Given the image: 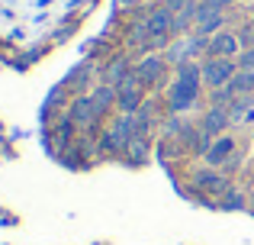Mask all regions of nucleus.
<instances>
[{
    "instance_id": "1",
    "label": "nucleus",
    "mask_w": 254,
    "mask_h": 245,
    "mask_svg": "<svg viewBox=\"0 0 254 245\" xmlns=\"http://www.w3.org/2000/svg\"><path fill=\"white\" fill-rule=\"evenodd\" d=\"M199 87H203V65H196V62L177 65V81H174L171 90H168V107H171V113L180 116V113H187V110L196 107Z\"/></svg>"
},
{
    "instance_id": "2",
    "label": "nucleus",
    "mask_w": 254,
    "mask_h": 245,
    "mask_svg": "<svg viewBox=\"0 0 254 245\" xmlns=\"http://www.w3.org/2000/svg\"><path fill=\"white\" fill-rule=\"evenodd\" d=\"M203 84L209 90H219V87H229V81L238 75V65L232 58H216V55H206L203 62Z\"/></svg>"
},
{
    "instance_id": "3",
    "label": "nucleus",
    "mask_w": 254,
    "mask_h": 245,
    "mask_svg": "<svg viewBox=\"0 0 254 245\" xmlns=\"http://www.w3.org/2000/svg\"><path fill=\"white\" fill-rule=\"evenodd\" d=\"M142 107H145V84L138 81L135 71H132V75L116 87V110L126 113V116H132V113H138Z\"/></svg>"
},
{
    "instance_id": "4",
    "label": "nucleus",
    "mask_w": 254,
    "mask_h": 245,
    "mask_svg": "<svg viewBox=\"0 0 254 245\" xmlns=\"http://www.w3.org/2000/svg\"><path fill=\"white\" fill-rule=\"evenodd\" d=\"M145 23H148V29H151V45H164V42L174 39V10L168 3L151 6V10L145 13Z\"/></svg>"
},
{
    "instance_id": "5",
    "label": "nucleus",
    "mask_w": 254,
    "mask_h": 245,
    "mask_svg": "<svg viewBox=\"0 0 254 245\" xmlns=\"http://www.w3.org/2000/svg\"><path fill=\"white\" fill-rule=\"evenodd\" d=\"M132 139H135V113H132V116L123 113L110 129L103 132V149L106 152H126Z\"/></svg>"
},
{
    "instance_id": "6",
    "label": "nucleus",
    "mask_w": 254,
    "mask_h": 245,
    "mask_svg": "<svg viewBox=\"0 0 254 245\" xmlns=\"http://www.w3.org/2000/svg\"><path fill=\"white\" fill-rule=\"evenodd\" d=\"M164 68H168V58L164 55H145V58L135 62V78L145 84V90H148L164 78Z\"/></svg>"
},
{
    "instance_id": "7",
    "label": "nucleus",
    "mask_w": 254,
    "mask_h": 245,
    "mask_svg": "<svg viewBox=\"0 0 254 245\" xmlns=\"http://www.w3.org/2000/svg\"><path fill=\"white\" fill-rule=\"evenodd\" d=\"M238 52H242V39H238V32L222 29L219 36L209 39V52H206V55H216V58H238Z\"/></svg>"
},
{
    "instance_id": "8",
    "label": "nucleus",
    "mask_w": 254,
    "mask_h": 245,
    "mask_svg": "<svg viewBox=\"0 0 254 245\" xmlns=\"http://www.w3.org/2000/svg\"><path fill=\"white\" fill-rule=\"evenodd\" d=\"M232 126V113L225 107H209L203 113V120H199V129L203 132H209L212 139H219V136H225V129Z\"/></svg>"
},
{
    "instance_id": "9",
    "label": "nucleus",
    "mask_w": 254,
    "mask_h": 245,
    "mask_svg": "<svg viewBox=\"0 0 254 245\" xmlns=\"http://www.w3.org/2000/svg\"><path fill=\"white\" fill-rule=\"evenodd\" d=\"M232 152H235V139H232V136H219L216 142H212V149L206 152L203 158H206L209 168H219V164H229Z\"/></svg>"
},
{
    "instance_id": "10",
    "label": "nucleus",
    "mask_w": 254,
    "mask_h": 245,
    "mask_svg": "<svg viewBox=\"0 0 254 245\" xmlns=\"http://www.w3.org/2000/svg\"><path fill=\"white\" fill-rule=\"evenodd\" d=\"M193 184H196L199 190H209V194H219L222 197L225 190H229V181H225L219 171H212V168H203V171H196L193 174Z\"/></svg>"
},
{
    "instance_id": "11",
    "label": "nucleus",
    "mask_w": 254,
    "mask_h": 245,
    "mask_svg": "<svg viewBox=\"0 0 254 245\" xmlns=\"http://www.w3.org/2000/svg\"><path fill=\"white\" fill-rule=\"evenodd\" d=\"M132 71H135V68H132L129 58H126V55H116V58H113V62L103 68V84H113V87H119V84H123L126 78L132 75Z\"/></svg>"
},
{
    "instance_id": "12",
    "label": "nucleus",
    "mask_w": 254,
    "mask_h": 245,
    "mask_svg": "<svg viewBox=\"0 0 254 245\" xmlns=\"http://www.w3.org/2000/svg\"><path fill=\"white\" fill-rule=\"evenodd\" d=\"M68 120H71V123H77V126H90V123H97L100 116H97V110H93V97H77V100L71 103Z\"/></svg>"
},
{
    "instance_id": "13",
    "label": "nucleus",
    "mask_w": 254,
    "mask_h": 245,
    "mask_svg": "<svg viewBox=\"0 0 254 245\" xmlns=\"http://www.w3.org/2000/svg\"><path fill=\"white\" fill-rule=\"evenodd\" d=\"M90 97H93V110H97V116H103L110 107H116V87H113V84H100Z\"/></svg>"
},
{
    "instance_id": "14",
    "label": "nucleus",
    "mask_w": 254,
    "mask_h": 245,
    "mask_svg": "<svg viewBox=\"0 0 254 245\" xmlns=\"http://www.w3.org/2000/svg\"><path fill=\"white\" fill-rule=\"evenodd\" d=\"M222 29H225V13H216V16L199 19L193 32H196V36H203V39H212V36H219Z\"/></svg>"
},
{
    "instance_id": "15",
    "label": "nucleus",
    "mask_w": 254,
    "mask_h": 245,
    "mask_svg": "<svg viewBox=\"0 0 254 245\" xmlns=\"http://www.w3.org/2000/svg\"><path fill=\"white\" fill-rule=\"evenodd\" d=\"M229 90L235 97H242V94H254V71H242L238 68V75L229 81Z\"/></svg>"
},
{
    "instance_id": "16",
    "label": "nucleus",
    "mask_w": 254,
    "mask_h": 245,
    "mask_svg": "<svg viewBox=\"0 0 254 245\" xmlns=\"http://www.w3.org/2000/svg\"><path fill=\"white\" fill-rule=\"evenodd\" d=\"M219 207H222V210H245V207H251V200L242 194V190H232L229 187L222 194V200H219Z\"/></svg>"
},
{
    "instance_id": "17",
    "label": "nucleus",
    "mask_w": 254,
    "mask_h": 245,
    "mask_svg": "<svg viewBox=\"0 0 254 245\" xmlns=\"http://www.w3.org/2000/svg\"><path fill=\"white\" fill-rule=\"evenodd\" d=\"M126 155L135 158V162H145L148 158V136H135L129 142V149H126Z\"/></svg>"
},
{
    "instance_id": "18",
    "label": "nucleus",
    "mask_w": 254,
    "mask_h": 245,
    "mask_svg": "<svg viewBox=\"0 0 254 245\" xmlns=\"http://www.w3.org/2000/svg\"><path fill=\"white\" fill-rule=\"evenodd\" d=\"M232 100H235V94H232L229 87H219V90H212V94H209V107H225V110H229Z\"/></svg>"
},
{
    "instance_id": "19",
    "label": "nucleus",
    "mask_w": 254,
    "mask_h": 245,
    "mask_svg": "<svg viewBox=\"0 0 254 245\" xmlns=\"http://www.w3.org/2000/svg\"><path fill=\"white\" fill-rule=\"evenodd\" d=\"M235 65H238L242 71H254V45H251V49H242V52H238Z\"/></svg>"
},
{
    "instance_id": "20",
    "label": "nucleus",
    "mask_w": 254,
    "mask_h": 245,
    "mask_svg": "<svg viewBox=\"0 0 254 245\" xmlns=\"http://www.w3.org/2000/svg\"><path fill=\"white\" fill-rule=\"evenodd\" d=\"M238 39H242V49H251L254 45V23H245L238 29Z\"/></svg>"
},
{
    "instance_id": "21",
    "label": "nucleus",
    "mask_w": 254,
    "mask_h": 245,
    "mask_svg": "<svg viewBox=\"0 0 254 245\" xmlns=\"http://www.w3.org/2000/svg\"><path fill=\"white\" fill-rule=\"evenodd\" d=\"M119 3H123V6H129V3H138V0H119Z\"/></svg>"
},
{
    "instance_id": "22",
    "label": "nucleus",
    "mask_w": 254,
    "mask_h": 245,
    "mask_svg": "<svg viewBox=\"0 0 254 245\" xmlns=\"http://www.w3.org/2000/svg\"><path fill=\"white\" fill-rule=\"evenodd\" d=\"M251 210H254V190H251Z\"/></svg>"
}]
</instances>
